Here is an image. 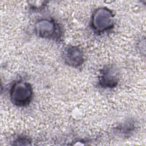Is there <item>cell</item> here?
Here are the masks:
<instances>
[{"mask_svg":"<svg viewBox=\"0 0 146 146\" xmlns=\"http://www.w3.org/2000/svg\"><path fill=\"white\" fill-rule=\"evenodd\" d=\"M63 59L64 62L72 67H78L81 66L84 61L82 50L78 46H68L64 50Z\"/></svg>","mask_w":146,"mask_h":146,"instance_id":"cell-4","label":"cell"},{"mask_svg":"<svg viewBox=\"0 0 146 146\" xmlns=\"http://www.w3.org/2000/svg\"><path fill=\"white\" fill-rule=\"evenodd\" d=\"M99 85L106 88H111L116 87L118 83L117 72L113 67H105L100 72L99 78Z\"/></svg>","mask_w":146,"mask_h":146,"instance_id":"cell-5","label":"cell"},{"mask_svg":"<svg viewBox=\"0 0 146 146\" xmlns=\"http://www.w3.org/2000/svg\"><path fill=\"white\" fill-rule=\"evenodd\" d=\"M114 15L112 11L105 7L96 9L91 17V27L96 33H104L113 26Z\"/></svg>","mask_w":146,"mask_h":146,"instance_id":"cell-2","label":"cell"},{"mask_svg":"<svg viewBox=\"0 0 146 146\" xmlns=\"http://www.w3.org/2000/svg\"><path fill=\"white\" fill-rule=\"evenodd\" d=\"M36 35L41 38L52 39L57 36L58 27L55 22L49 19H41L38 21L34 26Z\"/></svg>","mask_w":146,"mask_h":146,"instance_id":"cell-3","label":"cell"},{"mask_svg":"<svg viewBox=\"0 0 146 146\" xmlns=\"http://www.w3.org/2000/svg\"><path fill=\"white\" fill-rule=\"evenodd\" d=\"M12 103L19 107L28 105L33 97V88L31 84L24 81H17L12 85L10 92Z\"/></svg>","mask_w":146,"mask_h":146,"instance_id":"cell-1","label":"cell"}]
</instances>
